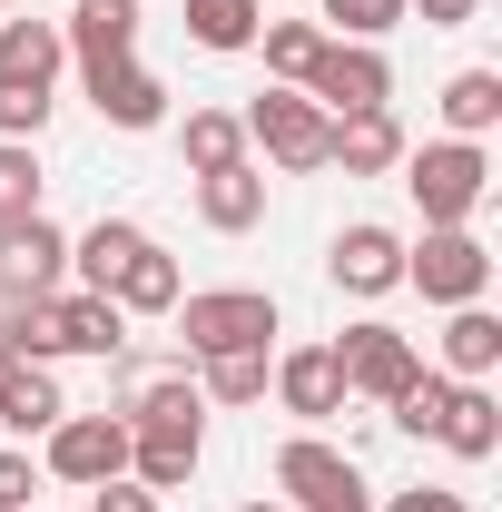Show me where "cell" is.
Returning <instances> with one entry per match:
<instances>
[{
    "label": "cell",
    "mask_w": 502,
    "mask_h": 512,
    "mask_svg": "<svg viewBox=\"0 0 502 512\" xmlns=\"http://www.w3.org/2000/svg\"><path fill=\"white\" fill-rule=\"evenodd\" d=\"M10 345L30 365H60V355H128V316L89 286H60V296H30L10 306Z\"/></svg>",
    "instance_id": "obj_1"
},
{
    "label": "cell",
    "mask_w": 502,
    "mask_h": 512,
    "mask_svg": "<svg viewBox=\"0 0 502 512\" xmlns=\"http://www.w3.org/2000/svg\"><path fill=\"white\" fill-rule=\"evenodd\" d=\"M404 188H414V207H424V227H473V207L493 197V158H483V138L404 148Z\"/></svg>",
    "instance_id": "obj_2"
},
{
    "label": "cell",
    "mask_w": 502,
    "mask_h": 512,
    "mask_svg": "<svg viewBox=\"0 0 502 512\" xmlns=\"http://www.w3.org/2000/svg\"><path fill=\"white\" fill-rule=\"evenodd\" d=\"M168 316H178V335H188L197 365H207V355H266L276 296H266V286H197V296H178Z\"/></svg>",
    "instance_id": "obj_3"
},
{
    "label": "cell",
    "mask_w": 502,
    "mask_h": 512,
    "mask_svg": "<svg viewBox=\"0 0 502 512\" xmlns=\"http://www.w3.org/2000/svg\"><path fill=\"white\" fill-rule=\"evenodd\" d=\"M276 493H286V512H375V483L325 434H286L276 444Z\"/></svg>",
    "instance_id": "obj_4"
},
{
    "label": "cell",
    "mask_w": 502,
    "mask_h": 512,
    "mask_svg": "<svg viewBox=\"0 0 502 512\" xmlns=\"http://www.w3.org/2000/svg\"><path fill=\"white\" fill-rule=\"evenodd\" d=\"M404 286H424V306H483L493 247L473 227H424V247H404Z\"/></svg>",
    "instance_id": "obj_5"
},
{
    "label": "cell",
    "mask_w": 502,
    "mask_h": 512,
    "mask_svg": "<svg viewBox=\"0 0 502 512\" xmlns=\"http://www.w3.org/2000/svg\"><path fill=\"white\" fill-rule=\"evenodd\" d=\"M325 138H335V119L315 109L306 89H256V109H247V148H266L286 178H315V168H325Z\"/></svg>",
    "instance_id": "obj_6"
},
{
    "label": "cell",
    "mask_w": 502,
    "mask_h": 512,
    "mask_svg": "<svg viewBox=\"0 0 502 512\" xmlns=\"http://www.w3.org/2000/svg\"><path fill=\"white\" fill-rule=\"evenodd\" d=\"M306 99L325 119H355V109H384V99H394V69H384L375 40H325L315 69H306Z\"/></svg>",
    "instance_id": "obj_7"
},
{
    "label": "cell",
    "mask_w": 502,
    "mask_h": 512,
    "mask_svg": "<svg viewBox=\"0 0 502 512\" xmlns=\"http://www.w3.org/2000/svg\"><path fill=\"white\" fill-rule=\"evenodd\" d=\"M335 365H345V394H375V404H394L404 384L424 375V345L365 316V325H345V335H335Z\"/></svg>",
    "instance_id": "obj_8"
},
{
    "label": "cell",
    "mask_w": 502,
    "mask_h": 512,
    "mask_svg": "<svg viewBox=\"0 0 502 512\" xmlns=\"http://www.w3.org/2000/svg\"><path fill=\"white\" fill-rule=\"evenodd\" d=\"M40 473H60V483H79V493L109 483V473H128V424H119V414H60Z\"/></svg>",
    "instance_id": "obj_9"
},
{
    "label": "cell",
    "mask_w": 502,
    "mask_h": 512,
    "mask_svg": "<svg viewBox=\"0 0 502 512\" xmlns=\"http://www.w3.org/2000/svg\"><path fill=\"white\" fill-rule=\"evenodd\" d=\"M69 276V237L50 217H20V227H0V306H30V296H60Z\"/></svg>",
    "instance_id": "obj_10"
},
{
    "label": "cell",
    "mask_w": 502,
    "mask_h": 512,
    "mask_svg": "<svg viewBox=\"0 0 502 512\" xmlns=\"http://www.w3.org/2000/svg\"><path fill=\"white\" fill-rule=\"evenodd\" d=\"M266 394H276L296 424H325V414H345V365H335V345H286V355L266 365Z\"/></svg>",
    "instance_id": "obj_11"
},
{
    "label": "cell",
    "mask_w": 502,
    "mask_h": 512,
    "mask_svg": "<svg viewBox=\"0 0 502 512\" xmlns=\"http://www.w3.org/2000/svg\"><path fill=\"white\" fill-rule=\"evenodd\" d=\"M60 40H69V60H79V79L138 60V0H69Z\"/></svg>",
    "instance_id": "obj_12"
},
{
    "label": "cell",
    "mask_w": 502,
    "mask_h": 512,
    "mask_svg": "<svg viewBox=\"0 0 502 512\" xmlns=\"http://www.w3.org/2000/svg\"><path fill=\"white\" fill-rule=\"evenodd\" d=\"M325 276H335L345 296H394V286H404V237L365 217V227H345V237L325 247Z\"/></svg>",
    "instance_id": "obj_13"
},
{
    "label": "cell",
    "mask_w": 502,
    "mask_h": 512,
    "mask_svg": "<svg viewBox=\"0 0 502 512\" xmlns=\"http://www.w3.org/2000/svg\"><path fill=\"white\" fill-rule=\"evenodd\" d=\"M197 453H207V424H128V483H148V493H188Z\"/></svg>",
    "instance_id": "obj_14"
},
{
    "label": "cell",
    "mask_w": 502,
    "mask_h": 512,
    "mask_svg": "<svg viewBox=\"0 0 502 512\" xmlns=\"http://www.w3.org/2000/svg\"><path fill=\"white\" fill-rule=\"evenodd\" d=\"M325 168H345V178H394V168H404V128H394V109H355V119H335Z\"/></svg>",
    "instance_id": "obj_15"
},
{
    "label": "cell",
    "mask_w": 502,
    "mask_h": 512,
    "mask_svg": "<svg viewBox=\"0 0 502 512\" xmlns=\"http://www.w3.org/2000/svg\"><path fill=\"white\" fill-rule=\"evenodd\" d=\"M89 109H99L109 128H168V89H158V69L119 60V69L89 79Z\"/></svg>",
    "instance_id": "obj_16"
},
{
    "label": "cell",
    "mask_w": 502,
    "mask_h": 512,
    "mask_svg": "<svg viewBox=\"0 0 502 512\" xmlns=\"http://www.w3.org/2000/svg\"><path fill=\"white\" fill-rule=\"evenodd\" d=\"M434 444L453 453V463H493V453H502V404H493V384H453Z\"/></svg>",
    "instance_id": "obj_17"
},
{
    "label": "cell",
    "mask_w": 502,
    "mask_h": 512,
    "mask_svg": "<svg viewBox=\"0 0 502 512\" xmlns=\"http://www.w3.org/2000/svg\"><path fill=\"white\" fill-rule=\"evenodd\" d=\"M60 414L69 404H60V375H50V365H30V355L0 365V424H10V434H50Z\"/></svg>",
    "instance_id": "obj_18"
},
{
    "label": "cell",
    "mask_w": 502,
    "mask_h": 512,
    "mask_svg": "<svg viewBox=\"0 0 502 512\" xmlns=\"http://www.w3.org/2000/svg\"><path fill=\"white\" fill-rule=\"evenodd\" d=\"M138 247H148V227H128V217H99V227H79V237H69V276H79L89 296H109V286H119V266H128Z\"/></svg>",
    "instance_id": "obj_19"
},
{
    "label": "cell",
    "mask_w": 502,
    "mask_h": 512,
    "mask_svg": "<svg viewBox=\"0 0 502 512\" xmlns=\"http://www.w3.org/2000/svg\"><path fill=\"white\" fill-rule=\"evenodd\" d=\"M178 296H188V286H178V256L158 247V237L128 256V266H119V286H109V306H119V316H168Z\"/></svg>",
    "instance_id": "obj_20"
},
{
    "label": "cell",
    "mask_w": 502,
    "mask_h": 512,
    "mask_svg": "<svg viewBox=\"0 0 502 512\" xmlns=\"http://www.w3.org/2000/svg\"><path fill=\"white\" fill-rule=\"evenodd\" d=\"M197 217H207L217 237H247L256 217H266V178H256L247 158H237V168H217V178H197Z\"/></svg>",
    "instance_id": "obj_21"
},
{
    "label": "cell",
    "mask_w": 502,
    "mask_h": 512,
    "mask_svg": "<svg viewBox=\"0 0 502 512\" xmlns=\"http://www.w3.org/2000/svg\"><path fill=\"white\" fill-rule=\"evenodd\" d=\"M493 365H502V316L493 306H453V325H443V375L483 384Z\"/></svg>",
    "instance_id": "obj_22"
},
{
    "label": "cell",
    "mask_w": 502,
    "mask_h": 512,
    "mask_svg": "<svg viewBox=\"0 0 502 512\" xmlns=\"http://www.w3.org/2000/svg\"><path fill=\"white\" fill-rule=\"evenodd\" d=\"M69 60L60 20H0V79H30V89H50Z\"/></svg>",
    "instance_id": "obj_23"
},
{
    "label": "cell",
    "mask_w": 502,
    "mask_h": 512,
    "mask_svg": "<svg viewBox=\"0 0 502 512\" xmlns=\"http://www.w3.org/2000/svg\"><path fill=\"white\" fill-rule=\"evenodd\" d=\"M178 158H188V178L237 168V158H247V119H237V109H188V128H178Z\"/></svg>",
    "instance_id": "obj_24"
},
{
    "label": "cell",
    "mask_w": 502,
    "mask_h": 512,
    "mask_svg": "<svg viewBox=\"0 0 502 512\" xmlns=\"http://www.w3.org/2000/svg\"><path fill=\"white\" fill-rule=\"evenodd\" d=\"M443 128H453V138L502 128V69H453V79H443Z\"/></svg>",
    "instance_id": "obj_25"
},
{
    "label": "cell",
    "mask_w": 502,
    "mask_h": 512,
    "mask_svg": "<svg viewBox=\"0 0 502 512\" xmlns=\"http://www.w3.org/2000/svg\"><path fill=\"white\" fill-rule=\"evenodd\" d=\"M256 30H266L256 0H188V40L197 50H256Z\"/></svg>",
    "instance_id": "obj_26"
},
{
    "label": "cell",
    "mask_w": 502,
    "mask_h": 512,
    "mask_svg": "<svg viewBox=\"0 0 502 512\" xmlns=\"http://www.w3.org/2000/svg\"><path fill=\"white\" fill-rule=\"evenodd\" d=\"M256 50H266V69H276L286 89H306L315 50H325V30H315V20H266V30H256Z\"/></svg>",
    "instance_id": "obj_27"
},
{
    "label": "cell",
    "mask_w": 502,
    "mask_h": 512,
    "mask_svg": "<svg viewBox=\"0 0 502 512\" xmlns=\"http://www.w3.org/2000/svg\"><path fill=\"white\" fill-rule=\"evenodd\" d=\"M40 217V148L30 138H0V227Z\"/></svg>",
    "instance_id": "obj_28"
},
{
    "label": "cell",
    "mask_w": 502,
    "mask_h": 512,
    "mask_svg": "<svg viewBox=\"0 0 502 512\" xmlns=\"http://www.w3.org/2000/svg\"><path fill=\"white\" fill-rule=\"evenodd\" d=\"M443 404H453V375H434V365H424V375L404 384V394H394L384 414H394V424H404L414 444H434V434H443Z\"/></svg>",
    "instance_id": "obj_29"
},
{
    "label": "cell",
    "mask_w": 502,
    "mask_h": 512,
    "mask_svg": "<svg viewBox=\"0 0 502 512\" xmlns=\"http://www.w3.org/2000/svg\"><path fill=\"white\" fill-rule=\"evenodd\" d=\"M197 394H217V404H266V355H207V384Z\"/></svg>",
    "instance_id": "obj_30"
},
{
    "label": "cell",
    "mask_w": 502,
    "mask_h": 512,
    "mask_svg": "<svg viewBox=\"0 0 502 512\" xmlns=\"http://www.w3.org/2000/svg\"><path fill=\"white\" fill-rule=\"evenodd\" d=\"M40 128H50V89L0 79V138H30V148H40Z\"/></svg>",
    "instance_id": "obj_31"
},
{
    "label": "cell",
    "mask_w": 502,
    "mask_h": 512,
    "mask_svg": "<svg viewBox=\"0 0 502 512\" xmlns=\"http://www.w3.org/2000/svg\"><path fill=\"white\" fill-rule=\"evenodd\" d=\"M325 20H335V40H384L404 20V0H325Z\"/></svg>",
    "instance_id": "obj_32"
},
{
    "label": "cell",
    "mask_w": 502,
    "mask_h": 512,
    "mask_svg": "<svg viewBox=\"0 0 502 512\" xmlns=\"http://www.w3.org/2000/svg\"><path fill=\"white\" fill-rule=\"evenodd\" d=\"M89 512H158V493L128 483V473H109V483H89Z\"/></svg>",
    "instance_id": "obj_33"
},
{
    "label": "cell",
    "mask_w": 502,
    "mask_h": 512,
    "mask_svg": "<svg viewBox=\"0 0 502 512\" xmlns=\"http://www.w3.org/2000/svg\"><path fill=\"white\" fill-rule=\"evenodd\" d=\"M30 493H40V463L30 453H0V512H30Z\"/></svg>",
    "instance_id": "obj_34"
},
{
    "label": "cell",
    "mask_w": 502,
    "mask_h": 512,
    "mask_svg": "<svg viewBox=\"0 0 502 512\" xmlns=\"http://www.w3.org/2000/svg\"><path fill=\"white\" fill-rule=\"evenodd\" d=\"M375 512H473L463 493H443V483H414V493H384Z\"/></svg>",
    "instance_id": "obj_35"
},
{
    "label": "cell",
    "mask_w": 502,
    "mask_h": 512,
    "mask_svg": "<svg viewBox=\"0 0 502 512\" xmlns=\"http://www.w3.org/2000/svg\"><path fill=\"white\" fill-rule=\"evenodd\" d=\"M404 10H424V30H463L483 0H404Z\"/></svg>",
    "instance_id": "obj_36"
},
{
    "label": "cell",
    "mask_w": 502,
    "mask_h": 512,
    "mask_svg": "<svg viewBox=\"0 0 502 512\" xmlns=\"http://www.w3.org/2000/svg\"><path fill=\"white\" fill-rule=\"evenodd\" d=\"M237 512H286V503H237Z\"/></svg>",
    "instance_id": "obj_37"
}]
</instances>
